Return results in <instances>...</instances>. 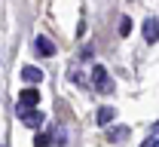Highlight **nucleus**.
<instances>
[{
    "label": "nucleus",
    "mask_w": 159,
    "mask_h": 147,
    "mask_svg": "<svg viewBox=\"0 0 159 147\" xmlns=\"http://www.w3.org/2000/svg\"><path fill=\"white\" fill-rule=\"evenodd\" d=\"M92 86L98 89L101 95H110V92H113V80H110V74H107L104 64H95V67H92Z\"/></svg>",
    "instance_id": "obj_1"
},
{
    "label": "nucleus",
    "mask_w": 159,
    "mask_h": 147,
    "mask_svg": "<svg viewBox=\"0 0 159 147\" xmlns=\"http://www.w3.org/2000/svg\"><path fill=\"white\" fill-rule=\"evenodd\" d=\"M34 49H37V55H43V58L46 55H55V43L49 40V37H43V34L34 37Z\"/></svg>",
    "instance_id": "obj_2"
},
{
    "label": "nucleus",
    "mask_w": 159,
    "mask_h": 147,
    "mask_svg": "<svg viewBox=\"0 0 159 147\" xmlns=\"http://www.w3.org/2000/svg\"><path fill=\"white\" fill-rule=\"evenodd\" d=\"M144 40H147V43H156L159 40V19H147V21H144Z\"/></svg>",
    "instance_id": "obj_3"
},
{
    "label": "nucleus",
    "mask_w": 159,
    "mask_h": 147,
    "mask_svg": "<svg viewBox=\"0 0 159 147\" xmlns=\"http://www.w3.org/2000/svg\"><path fill=\"white\" fill-rule=\"evenodd\" d=\"M21 80H25V83H31V86H37L40 80H43V71L28 64V67H21Z\"/></svg>",
    "instance_id": "obj_4"
},
{
    "label": "nucleus",
    "mask_w": 159,
    "mask_h": 147,
    "mask_svg": "<svg viewBox=\"0 0 159 147\" xmlns=\"http://www.w3.org/2000/svg\"><path fill=\"white\" fill-rule=\"evenodd\" d=\"M129 135H132V129H129V126H113L110 132H107V141H113V144H116V141H125Z\"/></svg>",
    "instance_id": "obj_5"
},
{
    "label": "nucleus",
    "mask_w": 159,
    "mask_h": 147,
    "mask_svg": "<svg viewBox=\"0 0 159 147\" xmlns=\"http://www.w3.org/2000/svg\"><path fill=\"white\" fill-rule=\"evenodd\" d=\"M113 117H116V110H113V107H98V113H95L98 126H107V123H113Z\"/></svg>",
    "instance_id": "obj_6"
},
{
    "label": "nucleus",
    "mask_w": 159,
    "mask_h": 147,
    "mask_svg": "<svg viewBox=\"0 0 159 147\" xmlns=\"http://www.w3.org/2000/svg\"><path fill=\"white\" fill-rule=\"evenodd\" d=\"M19 101H25V104H31V107H37V101H40V92L37 89H25L19 95Z\"/></svg>",
    "instance_id": "obj_7"
},
{
    "label": "nucleus",
    "mask_w": 159,
    "mask_h": 147,
    "mask_svg": "<svg viewBox=\"0 0 159 147\" xmlns=\"http://www.w3.org/2000/svg\"><path fill=\"white\" fill-rule=\"evenodd\" d=\"M21 123H25V126H31V129H40V126H43V113H40V110H31Z\"/></svg>",
    "instance_id": "obj_8"
},
{
    "label": "nucleus",
    "mask_w": 159,
    "mask_h": 147,
    "mask_svg": "<svg viewBox=\"0 0 159 147\" xmlns=\"http://www.w3.org/2000/svg\"><path fill=\"white\" fill-rule=\"evenodd\" d=\"M144 147H159V123L150 132H147V138H144Z\"/></svg>",
    "instance_id": "obj_9"
},
{
    "label": "nucleus",
    "mask_w": 159,
    "mask_h": 147,
    "mask_svg": "<svg viewBox=\"0 0 159 147\" xmlns=\"http://www.w3.org/2000/svg\"><path fill=\"white\" fill-rule=\"evenodd\" d=\"M119 34H122V37H129V34H132V19H129V16H122V19H119Z\"/></svg>",
    "instance_id": "obj_10"
},
{
    "label": "nucleus",
    "mask_w": 159,
    "mask_h": 147,
    "mask_svg": "<svg viewBox=\"0 0 159 147\" xmlns=\"http://www.w3.org/2000/svg\"><path fill=\"white\" fill-rule=\"evenodd\" d=\"M64 141H67V135L61 129H52V144H64Z\"/></svg>",
    "instance_id": "obj_11"
}]
</instances>
